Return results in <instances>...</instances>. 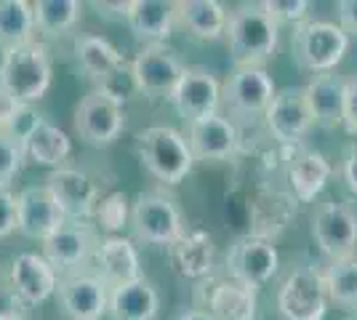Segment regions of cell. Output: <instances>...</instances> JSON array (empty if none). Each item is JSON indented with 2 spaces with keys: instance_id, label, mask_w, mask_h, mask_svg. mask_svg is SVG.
<instances>
[{
  "instance_id": "cell-1",
  "label": "cell",
  "mask_w": 357,
  "mask_h": 320,
  "mask_svg": "<svg viewBox=\"0 0 357 320\" xmlns=\"http://www.w3.org/2000/svg\"><path fill=\"white\" fill-rule=\"evenodd\" d=\"M280 40V24L269 16L264 3H240L229 11L227 22V43L235 70L240 67H261L267 64Z\"/></svg>"
},
{
  "instance_id": "cell-2",
  "label": "cell",
  "mask_w": 357,
  "mask_h": 320,
  "mask_svg": "<svg viewBox=\"0 0 357 320\" xmlns=\"http://www.w3.org/2000/svg\"><path fill=\"white\" fill-rule=\"evenodd\" d=\"M136 153L142 166L158 182L174 184L184 182L195 166V155L187 144V137L171 125H149L136 137Z\"/></svg>"
},
{
  "instance_id": "cell-3",
  "label": "cell",
  "mask_w": 357,
  "mask_h": 320,
  "mask_svg": "<svg viewBox=\"0 0 357 320\" xmlns=\"http://www.w3.org/2000/svg\"><path fill=\"white\" fill-rule=\"evenodd\" d=\"M51 54L43 40H32L6 54L0 70V86L14 96L19 105L32 107L51 89Z\"/></svg>"
},
{
  "instance_id": "cell-4",
  "label": "cell",
  "mask_w": 357,
  "mask_h": 320,
  "mask_svg": "<svg viewBox=\"0 0 357 320\" xmlns=\"http://www.w3.org/2000/svg\"><path fill=\"white\" fill-rule=\"evenodd\" d=\"M131 229L139 243L168 248L187 229V222L174 195L165 190H144L131 206Z\"/></svg>"
},
{
  "instance_id": "cell-5",
  "label": "cell",
  "mask_w": 357,
  "mask_h": 320,
  "mask_svg": "<svg viewBox=\"0 0 357 320\" xmlns=\"http://www.w3.org/2000/svg\"><path fill=\"white\" fill-rule=\"evenodd\" d=\"M275 80L261 67H240L222 83V109L224 118L235 123H253L267 115L275 99Z\"/></svg>"
},
{
  "instance_id": "cell-6",
  "label": "cell",
  "mask_w": 357,
  "mask_h": 320,
  "mask_svg": "<svg viewBox=\"0 0 357 320\" xmlns=\"http://www.w3.org/2000/svg\"><path fill=\"white\" fill-rule=\"evenodd\" d=\"M294 46V56H296L298 67L310 70L314 75L323 73H333L344 59L347 48H349V35L333 24V22H301L294 30L291 38Z\"/></svg>"
},
{
  "instance_id": "cell-7",
  "label": "cell",
  "mask_w": 357,
  "mask_h": 320,
  "mask_svg": "<svg viewBox=\"0 0 357 320\" xmlns=\"http://www.w3.org/2000/svg\"><path fill=\"white\" fill-rule=\"evenodd\" d=\"M75 134L89 147H109L126 128V109L105 91L93 89L75 107Z\"/></svg>"
},
{
  "instance_id": "cell-8",
  "label": "cell",
  "mask_w": 357,
  "mask_h": 320,
  "mask_svg": "<svg viewBox=\"0 0 357 320\" xmlns=\"http://www.w3.org/2000/svg\"><path fill=\"white\" fill-rule=\"evenodd\" d=\"M328 302L326 273L317 267H296L278 291V310L285 320H323Z\"/></svg>"
},
{
  "instance_id": "cell-9",
  "label": "cell",
  "mask_w": 357,
  "mask_h": 320,
  "mask_svg": "<svg viewBox=\"0 0 357 320\" xmlns=\"http://www.w3.org/2000/svg\"><path fill=\"white\" fill-rule=\"evenodd\" d=\"M312 238L328 261L352 259L357 254V211L349 203H320L312 216Z\"/></svg>"
},
{
  "instance_id": "cell-10",
  "label": "cell",
  "mask_w": 357,
  "mask_h": 320,
  "mask_svg": "<svg viewBox=\"0 0 357 320\" xmlns=\"http://www.w3.org/2000/svg\"><path fill=\"white\" fill-rule=\"evenodd\" d=\"M96 245H99V235L91 227V222L67 219L64 227L43 241V257L61 277V275L83 273L86 264L96 257Z\"/></svg>"
},
{
  "instance_id": "cell-11",
  "label": "cell",
  "mask_w": 357,
  "mask_h": 320,
  "mask_svg": "<svg viewBox=\"0 0 357 320\" xmlns=\"http://www.w3.org/2000/svg\"><path fill=\"white\" fill-rule=\"evenodd\" d=\"M264 125H267V134L280 147L301 144V139L307 137L310 128L314 125L304 86H288V89L275 93L267 115H264Z\"/></svg>"
},
{
  "instance_id": "cell-12",
  "label": "cell",
  "mask_w": 357,
  "mask_h": 320,
  "mask_svg": "<svg viewBox=\"0 0 357 320\" xmlns=\"http://www.w3.org/2000/svg\"><path fill=\"white\" fill-rule=\"evenodd\" d=\"M67 224V213L48 184L24 187L16 195V229L32 241H48Z\"/></svg>"
},
{
  "instance_id": "cell-13",
  "label": "cell",
  "mask_w": 357,
  "mask_h": 320,
  "mask_svg": "<svg viewBox=\"0 0 357 320\" xmlns=\"http://www.w3.org/2000/svg\"><path fill=\"white\" fill-rule=\"evenodd\" d=\"M131 70H134L139 93H144L149 99H160V96L168 99L176 89L178 77L184 75L187 64L178 59L174 48H168L165 43H155V46H144L136 54Z\"/></svg>"
},
{
  "instance_id": "cell-14",
  "label": "cell",
  "mask_w": 357,
  "mask_h": 320,
  "mask_svg": "<svg viewBox=\"0 0 357 320\" xmlns=\"http://www.w3.org/2000/svg\"><path fill=\"white\" fill-rule=\"evenodd\" d=\"M280 267V254L269 238L243 235L227 254V275L251 289L264 286Z\"/></svg>"
},
{
  "instance_id": "cell-15",
  "label": "cell",
  "mask_w": 357,
  "mask_h": 320,
  "mask_svg": "<svg viewBox=\"0 0 357 320\" xmlns=\"http://www.w3.org/2000/svg\"><path fill=\"white\" fill-rule=\"evenodd\" d=\"M168 102L187 123L208 118L222 107V83L208 67H187Z\"/></svg>"
},
{
  "instance_id": "cell-16",
  "label": "cell",
  "mask_w": 357,
  "mask_h": 320,
  "mask_svg": "<svg viewBox=\"0 0 357 320\" xmlns=\"http://www.w3.org/2000/svg\"><path fill=\"white\" fill-rule=\"evenodd\" d=\"M59 302L73 320H102L109 307V286L96 273H73L59 277Z\"/></svg>"
},
{
  "instance_id": "cell-17",
  "label": "cell",
  "mask_w": 357,
  "mask_h": 320,
  "mask_svg": "<svg viewBox=\"0 0 357 320\" xmlns=\"http://www.w3.org/2000/svg\"><path fill=\"white\" fill-rule=\"evenodd\" d=\"M45 184L59 198L67 219H77V222H89L91 216L96 213L99 200L105 198L99 184L91 179L89 171H80V168H54L51 176L45 179Z\"/></svg>"
},
{
  "instance_id": "cell-18",
  "label": "cell",
  "mask_w": 357,
  "mask_h": 320,
  "mask_svg": "<svg viewBox=\"0 0 357 320\" xmlns=\"http://www.w3.org/2000/svg\"><path fill=\"white\" fill-rule=\"evenodd\" d=\"M187 144L192 150L195 160H229L238 153L240 134L238 125L224 118L222 112L187 123Z\"/></svg>"
},
{
  "instance_id": "cell-19",
  "label": "cell",
  "mask_w": 357,
  "mask_h": 320,
  "mask_svg": "<svg viewBox=\"0 0 357 320\" xmlns=\"http://www.w3.org/2000/svg\"><path fill=\"white\" fill-rule=\"evenodd\" d=\"M168 259L178 277L184 280H203L213 273L216 243L206 229L187 227L174 243L168 245Z\"/></svg>"
},
{
  "instance_id": "cell-20",
  "label": "cell",
  "mask_w": 357,
  "mask_h": 320,
  "mask_svg": "<svg viewBox=\"0 0 357 320\" xmlns=\"http://www.w3.org/2000/svg\"><path fill=\"white\" fill-rule=\"evenodd\" d=\"M8 283L24 299V305L35 307L51 299L54 291L59 289V273L51 267V261L43 254H19L11 261Z\"/></svg>"
},
{
  "instance_id": "cell-21",
  "label": "cell",
  "mask_w": 357,
  "mask_h": 320,
  "mask_svg": "<svg viewBox=\"0 0 357 320\" xmlns=\"http://www.w3.org/2000/svg\"><path fill=\"white\" fill-rule=\"evenodd\" d=\"M96 275L105 280L109 289H118L126 283H134L142 275V261H139V251L131 238L123 235H107L96 245Z\"/></svg>"
},
{
  "instance_id": "cell-22",
  "label": "cell",
  "mask_w": 357,
  "mask_h": 320,
  "mask_svg": "<svg viewBox=\"0 0 357 320\" xmlns=\"http://www.w3.org/2000/svg\"><path fill=\"white\" fill-rule=\"evenodd\" d=\"M176 24L197 40H222L227 38L229 11L219 0H176Z\"/></svg>"
},
{
  "instance_id": "cell-23",
  "label": "cell",
  "mask_w": 357,
  "mask_h": 320,
  "mask_svg": "<svg viewBox=\"0 0 357 320\" xmlns=\"http://www.w3.org/2000/svg\"><path fill=\"white\" fill-rule=\"evenodd\" d=\"M126 22L144 46L165 43L176 24V6L171 0H131Z\"/></svg>"
},
{
  "instance_id": "cell-24",
  "label": "cell",
  "mask_w": 357,
  "mask_h": 320,
  "mask_svg": "<svg viewBox=\"0 0 357 320\" xmlns=\"http://www.w3.org/2000/svg\"><path fill=\"white\" fill-rule=\"evenodd\" d=\"M307 105L312 112V121L320 128H342L344 125V93H347V80L342 75H333V73H323V75H314L307 86Z\"/></svg>"
},
{
  "instance_id": "cell-25",
  "label": "cell",
  "mask_w": 357,
  "mask_h": 320,
  "mask_svg": "<svg viewBox=\"0 0 357 320\" xmlns=\"http://www.w3.org/2000/svg\"><path fill=\"white\" fill-rule=\"evenodd\" d=\"M107 315L112 320H158L160 315V294L155 283L139 277L118 289H109Z\"/></svg>"
},
{
  "instance_id": "cell-26",
  "label": "cell",
  "mask_w": 357,
  "mask_h": 320,
  "mask_svg": "<svg viewBox=\"0 0 357 320\" xmlns=\"http://www.w3.org/2000/svg\"><path fill=\"white\" fill-rule=\"evenodd\" d=\"M256 289L224 277L206 291V305L200 310H208L216 320H256Z\"/></svg>"
},
{
  "instance_id": "cell-27",
  "label": "cell",
  "mask_w": 357,
  "mask_h": 320,
  "mask_svg": "<svg viewBox=\"0 0 357 320\" xmlns=\"http://www.w3.org/2000/svg\"><path fill=\"white\" fill-rule=\"evenodd\" d=\"M75 56L80 61L83 73L96 86H102L105 80H109V77L118 73L120 67H126V56L120 54L118 48L112 46L107 38L91 35V32L75 38Z\"/></svg>"
},
{
  "instance_id": "cell-28",
  "label": "cell",
  "mask_w": 357,
  "mask_h": 320,
  "mask_svg": "<svg viewBox=\"0 0 357 320\" xmlns=\"http://www.w3.org/2000/svg\"><path fill=\"white\" fill-rule=\"evenodd\" d=\"M24 147V160L35 166H51L61 168L67 158L73 155V139L61 131L59 125L48 121H40L22 142Z\"/></svg>"
},
{
  "instance_id": "cell-29",
  "label": "cell",
  "mask_w": 357,
  "mask_h": 320,
  "mask_svg": "<svg viewBox=\"0 0 357 320\" xmlns=\"http://www.w3.org/2000/svg\"><path fill=\"white\" fill-rule=\"evenodd\" d=\"M331 163L323 153H314V150H301L288 160V182L294 190V198L301 203H310L314 200L326 182L331 179Z\"/></svg>"
},
{
  "instance_id": "cell-30",
  "label": "cell",
  "mask_w": 357,
  "mask_h": 320,
  "mask_svg": "<svg viewBox=\"0 0 357 320\" xmlns=\"http://www.w3.org/2000/svg\"><path fill=\"white\" fill-rule=\"evenodd\" d=\"M35 11L27 0H0V46L6 51L19 48L35 38Z\"/></svg>"
},
{
  "instance_id": "cell-31",
  "label": "cell",
  "mask_w": 357,
  "mask_h": 320,
  "mask_svg": "<svg viewBox=\"0 0 357 320\" xmlns=\"http://www.w3.org/2000/svg\"><path fill=\"white\" fill-rule=\"evenodd\" d=\"M35 11V32L43 38L67 35L83 16V3L77 0H38L32 3Z\"/></svg>"
},
{
  "instance_id": "cell-32",
  "label": "cell",
  "mask_w": 357,
  "mask_h": 320,
  "mask_svg": "<svg viewBox=\"0 0 357 320\" xmlns=\"http://www.w3.org/2000/svg\"><path fill=\"white\" fill-rule=\"evenodd\" d=\"M326 286L331 302L357 310V257L331 261V267L326 270Z\"/></svg>"
},
{
  "instance_id": "cell-33",
  "label": "cell",
  "mask_w": 357,
  "mask_h": 320,
  "mask_svg": "<svg viewBox=\"0 0 357 320\" xmlns=\"http://www.w3.org/2000/svg\"><path fill=\"white\" fill-rule=\"evenodd\" d=\"M96 222L99 227L107 229L109 235H115L118 229H123V224L131 219V211H128V198L123 192H109L105 198L99 200L96 206Z\"/></svg>"
},
{
  "instance_id": "cell-34",
  "label": "cell",
  "mask_w": 357,
  "mask_h": 320,
  "mask_svg": "<svg viewBox=\"0 0 357 320\" xmlns=\"http://www.w3.org/2000/svg\"><path fill=\"white\" fill-rule=\"evenodd\" d=\"M24 166V147L11 134L0 131V187L6 190Z\"/></svg>"
},
{
  "instance_id": "cell-35",
  "label": "cell",
  "mask_w": 357,
  "mask_h": 320,
  "mask_svg": "<svg viewBox=\"0 0 357 320\" xmlns=\"http://www.w3.org/2000/svg\"><path fill=\"white\" fill-rule=\"evenodd\" d=\"M264 8H267L269 16L278 24H283V22H296V24H301L304 16L310 14L312 3L310 0H264Z\"/></svg>"
},
{
  "instance_id": "cell-36",
  "label": "cell",
  "mask_w": 357,
  "mask_h": 320,
  "mask_svg": "<svg viewBox=\"0 0 357 320\" xmlns=\"http://www.w3.org/2000/svg\"><path fill=\"white\" fill-rule=\"evenodd\" d=\"M0 320H27V305L11 289V283L0 286Z\"/></svg>"
},
{
  "instance_id": "cell-37",
  "label": "cell",
  "mask_w": 357,
  "mask_h": 320,
  "mask_svg": "<svg viewBox=\"0 0 357 320\" xmlns=\"http://www.w3.org/2000/svg\"><path fill=\"white\" fill-rule=\"evenodd\" d=\"M16 232V195L0 187V241Z\"/></svg>"
},
{
  "instance_id": "cell-38",
  "label": "cell",
  "mask_w": 357,
  "mask_h": 320,
  "mask_svg": "<svg viewBox=\"0 0 357 320\" xmlns=\"http://www.w3.org/2000/svg\"><path fill=\"white\" fill-rule=\"evenodd\" d=\"M344 128L357 137V75L347 80V93H344Z\"/></svg>"
},
{
  "instance_id": "cell-39",
  "label": "cell",
  "mask_w": 357,
  "mask_h": 320,
  "mask_svg": "<svg viewBox=\"0 0 357 320\" xmlns=\"http://www.w3.org/2000/svg\"><path fill=\"white\" fill-rule=\"evenodd\" d=\"M22 107L24 105H19L14 96L0 86V131H6V128L14 123V118L19 115V109H22Z\"/></svg>"
},
{
  "instance_id": "cell-40",
  "label": "cell",
  "mask_w": 357,
  "mask_h": 320,
  "mask_svg": "<svg viewBox=\"0 0 357 320\" xmlns=\"http://www.w3.org/2000/svg\"><path fill=\"white\" fill-rule=\"evenodd\" d=\"M336 11H339V27L347 35H357V0H342Z\"/></svg>"
},
{
  "instance_id": "cell-41",
  "label": "cell",
  "mask_w": 357,
  "mask_h": 320,
  "mask_svg": "<svg viewBox=\"0 0 357 320\" xmlns=\"http://www.w3.org/2000/svg\"><path fill=\"white\" fill-rule=\"evenodd\" d=\"M344 182L349 187V192L357 195V144L349 150L347 160H344Z\"/></svg>"
},
{
  "instance_id": "cell-42",
  "label": "cell",
  "mask_w": 357,
  "mask_h": 320,
  "mask_svg": "<svg viewBox=\"0 0 357 320\" xmlns=\"http://www.w3.org/2000/svg\"><path fill=\"white\" fill-rule=\"evenodd\" d=\"M176 320H216L211 315L208 310H200V307H195V310H184Z\"/></svg>"
},
{
  "instance_id": "cell-43",
  "label": "cell",
  "mask_w": 357,
  "mask_h": 320,
  "mask_svg": "<svg viewBox=\"0 0 357 320\" xmlns=\"http://www.w3.org/2000/svg\"><path fill=\"white\" fill-rule=\"evenodd\" d=\"M6 54H8V51H6V48L0 46V70H3V61H6Z\"/></svg>"
},
{
  "instance_id": "cell-44",
  "label": "cell",
  "mask_w": 357,
  "mask_h": 320,
  "mask_svg": "<svg viewBox=\"0 0 357 320\" xmlns=\"http://www.w3.org/2000/svg\"><path fill=\"white\" fill-rule=\"evenodd\" d=\"M349 320H357V312H355V315H352V318H349Z\"/></svg>"
}]
</instances>
